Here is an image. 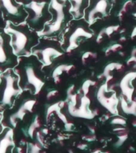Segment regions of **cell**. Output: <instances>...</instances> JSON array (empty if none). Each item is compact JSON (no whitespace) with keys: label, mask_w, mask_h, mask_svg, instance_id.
Returning a JSON list of instances; mask_svg holds the SVG:
<instances>
[{"label":"cell","mask_w":136,"mask_h":153,"mask_svg":"<svg viewBox=\"0 0 136 153\" xmlns=\"http://www.w3.org/2000/svg\"><path fill=\"white\" fill-rule=\"evenodd\" d=\"M41 127V120L39 119V116L37 114H33V117H31V120L28 124L22 128L24 135L31 140L33 138L34 134L38 131V129Z\"/></svg>","instance_id":"2e32d148"},{"label":"cell","mask_w":136,"mask_h":153,"mask_svg":"<svg viewBox=\"0 0 136 153\" xmlns=\"http://www.w3.org/2000/svg\"><path fill=\"white\" fill-rule=\"evenodd\" d=\"M75 85H71L69 86V88L67 89V96H70L72 95L75 93Z\"/></svg>","instance_id":"f1b7e54d"},{"label":"cell","mask_w":136,"mask_h":153,"mask_svg":"<svg viewBox=\"0 0 136 153\" xmlns=\"http://www.w3.org/2000/svg\"><path fill=\"white\" fill-rule=\"evenodd\" d=\"M132 125H133L134 127H136V119L134 120L133 121H132Z\"/></svg>","instance_id":"ee69618b"},{"label":"cell","mask_w":136,"mask_h":153,"mask_svg":"<svg viewBox=\"0 0 136 153\" xmlns=\"http://www.w3.org/2000/svg\"><path fill=\"white\" fill-rule=\"evenodd\" d=\"M58 93V91L57 90H51L47 94V99L48 100H50L52 97H54L55 96L57 95Z\"/></svg>","instance_id":"4dcf8cb0"},{"label":"cell","mask_w":136,"mask_h":153,"mask_svg":"<svg viewBox=\"0 0 136 153\" xmlns=\"http://www.w3.org/2000/svg\"><path fill=\"white\" fill-rule=\"evenodd\" d=\"M126 65H136V56H131L129 59L126 61Z\"/></svg>","instance_id":"f546056e"},{"label":"cell","mask_w":136,"mask_h":153,"mask_svg":"<svg viewBox=\"0 0 136 153\" xmlns=\"http://www.w3.org/2000/svg\"><path fill=\"white\" fill-rule=\"evenodd\" d=\"M136 37V26L135 28L133 29V30H132V33L131 34V38H134Z\"/></svg>","instance_id":"8d00e7d4"},{"label":"cell","mask_w":136,"mask_h":153,"mask_svg":"<svg viewBox=\"0 0 136 153\" xmlns=\"http://www.w3.org/2000/svg\"><path fill=\"white\" fill-rule=\"evenodd\" d=\"M25 10L27 12L26 22L32 30L36 32H41L45 27V24L51 19L48 13L47 2L31 1L25 5Z\"/></svg>","instance_id":"8992f818"},{"label":"cell","mask_w":136,"mask_h":153,"mask_svg":"<svg viewBox=\"0 0 136 153\" xmlns=\"http://www.w3.org/2000/svg\"><path fill=\"white\" fill-rule=\"evenodd\" d=\"M36 103V95L29 91H22L14 105L2 112V124L3 127L15 128L19 122L23 120L26 115L33 111Z\"/></svg>","instance_id":"3957f363"},{"label":"cell","mask_w":136,"mask_h":153,"mask_svg":"<svg viewBox=\"0 0 136 153\" xmlns=\"http://www.w3.org/2000/svg\"><path fill=\"white\" fill-rule=\"evenodd\" d=\"M126 37H124V36H122L120 38H119V42L120 43H123V42H126Z\"/></svg>","instance_id":"d590c367"},{"label":"cell","mask_w":136,"mask_h":153,"mask_svg":"<svg viewBox=\"0 0 136 153\" xmlns=\"http://www.w3.org/2000/svg\"><path fill=\"white\" fill-rule=\"evenodd\" d=\"M91 58H92V59L97 58V53H92V56H91Z\"/></svg>","instance_id":"ab89813d"},{"label":"cell","mask_w":136,"mask_h":153,"mask_svg":"<svg viewBox=\"0 0 136 153\" xmlns=\"http://www.w3.org/2000/svg\"><path fill=\"white\" fill-rule=\"evenodd\" d=\"M136 79V71H131L125 74L119 83V88L121 89L123 95L126 97L128 102H131L133 99L135 87L133 82Z\"/></svg>","instance_id":"7c38bea8"},{"label":"cell","mask_w":136,"mask_h":153,"mask_svg":"<svg viewBox=\"0 0 136 153\" xmlns=\"http://www.w3.org/2000/svg\"><path fill=\"white\" fill-rule=\"evenodd\" d=\"M0 74H1V73H0Z\"/></svg>","instance_id":"bcb514c9"},{"label":"cell","mask_w":136,"mask_h":153,"mask_svg":"<svg viewBox=\"0 0 136 153\" xmlns=\"http://www.w3.org/2000/svg\"><path fill=\"white\" fill-rule=\"evenodd\" d=\"M123 49V45H121V43H115L113 45H110L109 47H107L104 51L105 56L108 57L110 55L112 54V53L119 52V50H121Z\"/></svg>","instance_id":"ffe728a7"},{"label":"cell","mask_w":136,"mask_h":153,"mask_svg":"<svg viewBox=\"0 0 136 153\" xmlns=\"http://www.w3.org/2000/svg\"><path fill=\"white\" fill-rule=\"evenodd\" d=\"M22 93L19 85V77L14 69L0 74V112H3L14 105Z\"/></svg>","instance_id":"277c9868"},{"label":"cell","mask_w":136,"mask_h":153,"mask_svg":"<svg viewBox=\"0 0 136 153\" xmlns=\"http://www.w3.org/2000/svg\"><path fill=\"white\" fill-rule=\"evenodd\" d=\"M86 147H87V144H85V143H80V144H78V148H80L81 150L85 149Z\"/></svg>","instance_id":"e575fe53"},{"label":"cell","mask_w":136,"mask_h":153,"mask_svg":"<svg viewBox=\"0 0 136 153\" xmlns=\"http://www.w3.org/2000/svg\"><path fill=\"white\" fill-rule=\"evenodd\" d=\"M79 105L72 106V105H67L68 106V112L72 117H80V118H85V119H93L95 117L93 113V110L89 108L91 104L90 98L88 96H81Z\"/></svg>","instance_id":"8fae6325"},{"label":"cell","mask_w":136,"mask_h":153,"mask_svg":"<svg viewBox=\"0 0 136 153\" xmlns=\"http://www.w3.org/2000/svg\"><path fill=\"white\" fill-rule=\"evenodd\" d=\"M0 9L6 23L7 22L17 25L23 23L28 15L25 7L16 0H0Z\"/></svg>","instance_id":"9c48e42d"},{"label":"cell","mask_w":136,"mask_h":153,"mask_svg":"<svg viewBox=\"0 0 136 153\" xmlns=\"http://www.w3.org/2000/svg\"><path fill=\"white\" fill-rule=\"evenodd\" d=\"M118 53H119V55H120V56H122V57H124V56L126 55V53H125V52H123V51H120V50H119V52H118Z\"/></svg>","instance_id":"b9f144b4"},{"label":"cell","mask_w":136,"mask_h":153,"mask_svg":"<svg viewBox=\"0 0 136 153\" xmlns=\"http://www.w3.org/2000/svg\"><path fill=\"white\" fill-rule=\"evenodd\" d=\"M111 124H113V125H126V119L123 118V117H119V116H116L114 118H112L110 121Z\"/></svg>","instance_id":"7402d4cb"},{"label":"cell","mask_w":136,"mask_h":153,"mask_svg":"<svg viewBox=\"0 0 136 153\" xmlns=\"http://www.w3.org/2000/svg\"><path fill=\"white\" fill-rule=\"evenodd\" d=\"M104 35H105L104 30H103V29L102 30L100 31V33H99L97 38H96V40H95L96 43H98V44H101L103 40V37H104Z\"/></svg>","instance_id":"4316f807"},{"label":"cell","mask_w":136,"mask_h":153,"mask_svg":"<svg viewBox=\"0 0 136 153\" xmlns=\"http://www.w3.org/2000/svg\"><path fill=\"white\" fill-rule=\"evenodd\" d=\"M133 7V2L131 1V0H127V1H126V2H124L123 4V8H125V9L128 11L129 10L131 9V7Z\"/></svg>","instance_id":"83f0119b"},{"label":"cell","mask_w":136,"mask_h":153,"mask_svg":"<svg viewBox=\"0 0 136 153\" xmlns=\"http://www.w3.org/2000/svg\"><path fill=\"white\" fill-rule=\"evenodd\" d=\"M89 130L92 132V134H95V128L93 126H89Z\"/></svg>","instance_id":"f35d334b"},{"label":"cell","mask_w":136,"mask_h":153,"mask_svg":"<svg viewBox=\"0 0 136 153\" xmlns=\"http://www.w3.org/2000/svg\"><path fill=\"white\" fill-rule=\"evenodd\" d=\"M32 54L38 57L45 66H50L55 59L64 55L57 41L50 38H40L38 45L32 50Z\"/></svg>","instance_id":"52a82bcc"},{"label":"cell","mask_w":136,"mask_h":153,"mask_svg":"<svg viewBox=\"0 0 136 153\" xmlns=\"http://www.w3.org/2000/svg\"><path fill=\"white\" fill-rule=\"evenodd\" d=\"M14 129L4 128L0 133V153H14Z\"/></svg>","instance_id":"4fadbf2b"},{"label":"cell","mask_w":136,"mask_h":153,"mask_svg":"<svg viewBox=\"0 0 136 153\" xmlns=\"http://www.w3.org/2000/svg\"><path fill=\"white\" fill-rule=\"evenodd\" d=\"M108 85L109 84L107 83H104L102 85H100L96 94L97 100H99L100 105L105 108H107L112 115L119 116V111L117 109V107L119 103V98L117 97L116 91L115 92L111 91V95L108 97L106 95L107 92L109 91Z\"/></svg>","instance_id":"30bf717a"},{"label":"cell","mask_w":136,"mask_h":153,"mask_svg":"<svg viewBox=\"0 0 136 153\" xmlns=\"http://www.w3.org/2000/svg\"><path fill=\"white\" fill-rule=\"evenodd\" d=\"M127 137H128L127 132H126V133L122 134V135H118V138H119V140H118V142L115 143V145H116V146L122 145V144H123V143L124 142L126 141V140L127 139Z\"/></svg>","instance_id":"d4e9b609"},{"label":"cell","mask_w":136,"mask_h":153,"mask_svg":"<svg viewBox=\"0 0 136 153\" xmlns=\"http://www.w3.org/2000/svg\"><path fill=\"white\" fill-rule=\"evenodd\" d=\"M124 69H125V66H124L123 65L121 64V63H116V68H115V70H118V71L121 72L123 71Z\"/></svg>","instance_id":"d6a6232c"},{"label":"cell","mask_w":136,"mask_h":153,"mask_svg":"<svg viewBox=\"0 0 136 153\" xmlns=\"http://www.w3.org/2000/svg\"><path fill=\"white\" fill-rule=\"evenodd\" d=\"M132 15H133V16L135 17V18H136V12H134L133 14H132Z\"/></svg>","instance_id":"f6af8a7d"},{"label":"cell","mask_w":136,"mask_h":153,"mask_svg":"<svg viewBox=\"0 0 136 153\" xmlns=\"http://www.w3.org/2000/svg\"><path fill=\"white\" fill-rule=\"evenodd\" d=\"M18 62V57L14 53L10 44V36L0 28V73L14 69Z\"/></svg>","instance_id":"ba28073f"},{"label":"cell","mask_w":136,"mask_h":153,"mask_svg":"<svg viewBox=\"0 0 136 153\" xmlns=\"http://www.w3.org/2000/svg\"><path fill=\"white\" fill-rule=\"evenodd\" d=\"M92 52H91V51H87V52L84 53L83 55H82V57H81L82 64L86 65V63H87V60L90 58L91 56H92Z\"/></svg>","instance_id":"484cf974"},{"label":"cell","mask_w":136,"mask_h":153,"mask_svg":"<svg viewBox=\"0 0 136 153\" xmlns=\"http://www.w3.org/2000/svg\"><path fill=\"white\" fill-rule=\"evenodd\" d=\"M131 56H136V47L134 48L131 52Z\"/></svg>","instance_id":"60d3db41"},{"label":"cell","mask_w":136,"mask_h":153,"mask_svg":"<svg viewBox=\"0 0 136 153\" xmlns=\"http://www.w3.org/2000/svg\"><path fill=\"white\" fill-rule=\"evenodd\" d=\"M64 6L58 0H51L49 11L52 15L51 19L45 24L42 30L38 33L40 38L56 37L63 30L65 21Z\"/></svg>","instance_id":"5b68a950"},{"label":"cell","mask_w":136,"mask_h":153,"mask_svg":"<svg viewBox=\"0 0 136 153\" xmlns=\"http://www.w3.org/2000/svg\"><path fill=\"white\" fill-rule=\"evenodd\" d=\"M119 29H120V26L117 25V26H107V27L103 29V30H104L105 35L107 36V38H111L112 34H113L115 32H118V31H119Z\"/></svg>","instance_id":"44dd1931"},{"label":"cell","mask_w":136,"mask_h":153,"mask_svg":"<svg viewBox=\"0 0 136 153\" xmlns=\"http://www.w3.org/2000/svg\"><path fill=\"white\" fill-rule=\"evenodd\" d=\"M69 1L71 2L72 5L69 11L71 12L72 14H73L76 17H78L80 15V10H81L84 0H69Z\"/></svg>","instance_id":"d6986e66"},{"label":"cell","mask_w":136,"mask_h":153,"mask_svg":"<svg viewBox=\"0 0 136 153\" xmlns=\"http://www.w3.org/2000/svg\"><path fill=\"white\" fill-rule=\"evenodd\" d=\"M92 37V33L86 31L83 27L79 26L76 30H74L73 32L69 37L68 45L65 48V51H66L67 53H72V50H74L79 46L78 40H80L81 38H91Z\"/></svg>","instance_id":"5bb4252c"},{"label":"cell","mask_w":136,"mask_h":153,"mask_svg":"<svg viewBox=\"0 0 136 153\" xmlns=\"http://www.w3.org/2000/svg\"><path fill=\"white\" fill-rule=\"evenodd\" d=\"M44 65L34 55L19 57L14 72L19 77V85L22 91L38 95L45 84Z\"/></svg>","instance_id":"6da1fadb"},{"label":"cell","mask_w":136,"mask_h":153,"mask_svg":"<svg viewBox=\"0 0 136 153\" xmlns=\"http://www.w3.org/2000/svg\"><path fill=\"white\" fill-rule=\"evenodd\" d=\"M2 112H0V133L2 132V130L4 129V127L2 125Z\"/></svg>","instance_id":"836d02e7"},{"label":"cell","mask_w":136,"mask_h":153,"mask_svg":"<svg viewBox=\"0 0 136 153\" xmlns=\"http://www.w3.org/2000/svg\"><path fill=\"white\" fill-rule=\"evenodd\" d=\"M83 139H84L85 140L87 141H94L96 140V137L94 134H92V135H89V136H84Z\"/></svg>","instance_id":"1f68e13d"},{"label":"cell","mask_w":136,"mask_h":153,"mask_svg":"<svg viewBox=\"0 0 136 153\" xmlns=\"http://www.w3.org/2000/svg\"><path fill=\"white\" fill-rule=\"evenodd\" d=\"M108 7H109V2L107 0H97V2H95L88 13V20L89 23L92 24L94 22L98 14L105 15L107 12Z\"/></svg>","instance_id":"9a60e30c"},{"label":"cell","mask_w":136,"mask_h":153,"mask_svg":"<svg viewBox=\"0 0 136 153\" xmlns=\"http://www.w3.org/2000/svg\"><path fill=\"white\" fill-rule=\"evenodd\" d=\"M75 65H66V64H61L58 65L55 67L54 69H52V78L53 79V81H55V83H59L61 81V77L60 76H61L63 73H66V74H69L70 72L72 71L73 69H75Z\"/></svg>","instance_id":"e0dca14e"},{"label":"cell","mask_w":136,"mask_h":153,"mask_svg":"<svg viewBox=\"0 0 136 153\" xmlns=\"http://www.w3.org/2000/svg\"><path fill=\"white\" fill-rule=\"evenodd\" d=\"M126 29L125 28H123V29H122V30H119V33H125V32H126Z\"/></svg>","instance_id":"7bdbcfd3"},{"label":"cell","mask_w":136,"mask_h":153,"mask_svg":"<svg viewBox=\"0 0 136 153\" xmlns=\"http://www.w3.org/2000/svg\"><path fill=\"white\" fill-rule=\"evenodd\" d=\"M98 85V81H91V86H92V87H96Z\"/></svg>","instance_id":"74e56055"},{"label":"cell","mask_w":136,"mask_h":153,"mask_svg":"<svg viewBox=\"0 0 136 153\" xmlns=\"http://www.w3.org/2000/svg\"><path fill=\"white\" fill-rule=\"evenodd\" d=\"M91 81L90 79H88L86 81H84L83 85L81 86V91H82V93L83 95L88 96V93H89V91H90V87H91Z\"/></svg>","instance_id":"cb8c5ba5"},{"label":"cell","mask_w":136,"mask_h":153,"mask_svg":"<svg viewBox=\"0 0 136 153\" xmlns=\"http://www.w3.org/2000/svg\"><path fill=\"white\" fill-rule=\"evenodd\" d=\"M119 103L124 113L134 115L136 117V97L133 98L131 102H128L126 97L122 94L119 97Z\"/></svg>","instance_id":"ac0fdd59"},{"label":"cell","mask_w":136,"mask_h":153,"mask_svg":"<svg viewBox=\"0 0 136 153\" xmlns=\"http://www.w3.org/2000/svg\"><path fill=\"white\" fill-rule=\"evenodd\" d=\"M115 68H116V62H112V63L107 64V65L105 66L104 70L103 72V74L105 77L107 76H108V75H110L112 71L115 70Z\"/></svg>","instance_id":"603a6c76"},{"label":"cell","mask_w":136,"mask_h":153,"mask_svg":"<svg viewBox=\"0 0 136 153\" xmlns=\"http://www.w3.org/2000/svg\"><path fill=\"white\" fill-rule=\"evenodd\" d=\"M5 31L10 36V44L17 57H26L32 54V50L38 45L40 36L26 23L14 24L7 22Z\"/></svg>","instance_id":"7a4b0ae2"}]
</instances>
